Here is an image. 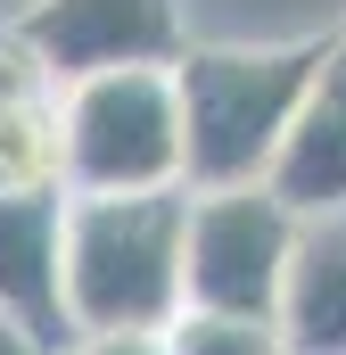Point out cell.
Instances as JSON below:
<instances>
[{"label": "cell", "mask_w": 346, "mask_h": 355, "mask_svg": "<svg viewBox=\"0 0 346 355\" xmlns=\"http://www.w3.org/2000/svg\"><path fill=\"white\" fill-rule=\"evenodd\" d=\"M330 33H297V42H215V50H181L173 91H181V182L190 190H239L272 182L305 91L322 75Z\"/></svg>", "instance_id": "obj_1"}, {"label": "cell", "mask_w": 346, "mask_h": 355, "mask_svg": "<svg viewBox=\"0 0 346 355\" xmlns=\"http://www.w3.org/2000/svg\"><path fill=\"white\" fill-rule=\"evenodd\" d=\"M190 190H66V322L91 331H173L190 306Z\"/></svg>", "instance_id": "obj_2"}, {"label": "cell", "mask_w": 346, "mask_h": 355, "mask_svg": "<svg viewBox=\"0 0 346 355\" xmlns=\"http://www.w3.org/2000/svg\"><path fill=\"white\" fill-rule=\"evenodd\" d=\"M58 124H66V190H190L173 67H107L58 83Z\"/></svg>", "instance_id": "obj_3"}, {"label": "cell", "mask_w": 346, "mask_h": 355, "mask_svg": "<svg viewBox=\"0 0 346 355\" xmlns=\"http://www.w3.org/2000/svg\"><path fill=\"white\" fill-rule=\"evenodd\" d=\"M297 232H305V215H297L272 182L190 190V248H181L190 306H206V314H248V322H280V289H289Z\"/></svg>", "instance_id": "obj_4"}, {"label": "cell", "mask_w": 346, "mask_h": 355, "mask_svg": "<svg viewBox=\"0 0 346 355\" xmlns=\"http://www.w3.org/2000/svg\"><path fill=\"white\" fill-rule=\"evenodd\" d=\"M17 33L50 67V83H83L107 67H173L181 0H25Z\"/></svg>", "instance_id": "obj_5"}, {"label": "cell", "mask_w": 346, "mask_h": 355, "mask_svg": "<svg viewBox=\"0 0 346 355\" xmlns=\"http://www.w3.org/2000/svg\"><path fill=\"white\" fill-rule=\"evenodd\" d=\"M0 322L33 331L42 347H75L66 322V190L8 198L0 190Z\"/></svg>", "instance_id": "obj_6"}, {"label": "cell", "mask_w": 346, "mask_h": 355, "mask_svg": "<svg viewBox=\"0 0 346 355\" xmlns=\"http://www.w3.org/2000/svg\"><path fill=\"white\" fill-rule=\"evenodd\" d=\"M272 190L297 207V215H330L346 207V17L330 25V50H322V75L305 91V116L272 166Z\"/></svg>", "instance_id": "obj_7"}, {"label": "cell", "mask_w": 346, "mask_h": 355, "mask_svg": "<svg viewBox=\"0 0 346 355\" xmlns=\"http://www.w3.org/2000/svg\"><path fill=\"white\" fill-rule=\"evenodd\" d=\"M280 331L297 355H346V207L305 215L280 289Z\"/></svg>", "instance_id": "obj_8"}, {"label": "cell", "mask_w": 346, "mask_h": 355, "mask_svg": "<svg viewBox=\"0 0 346 355\" xmlns=\"http://www.w3.org/2000/svg\"><path fill=\"white\" fill-rule=\"evenodd\" d=\"M0 190L8 198H42L66 190V124H58V91L0 107Z\"/></svg>", "instance_id": "obj_9"}, {"label": "cell", "mask_w": 346, "mask_h": 355, "mask_svg": "<svg viewBox=\"0 0 346 355\" xmlns=\"http://www.w3.org/2000/svg\"><path fill=\"white\" fill-rule=\"evenodd\" d=\"M173 355H297L280 322H248V314H206V306H181V322L165 331Z\"/></svg>", "instance_id": "obj_10"}, {"label": "cell", "mask_w": 346, "mask_h": 355, "mask_svg": "<svg viewBox=\"0 0 346 355\" xmlns=\"http://www.w3.org/2000/svg\"><path fill=\"white\" fill-rule=\"evenodd\" d=\"M50 67L33 58V42L17 33V25H0V107H25V99H50Z\"/></svg>", "instance_id": "obj_11"}, {"label": "cell", "mask_w": 346, "mask_h": 355, "mask_svg": "<svg viewBox=\"0 0 346 355\" xmlns=\"http://www.w3.org/2000/svg\"><path fill=\"white\" fill-rule=\"evenodd\" d=\"M66 355H173L165 331H91V339H75Z\"/></svg>", "instance_id": "obj_12"}, {"label": "cell", "mask_w": 346, "mask_h": 355, "mask_svg": "<svg viewBox=\"0 0 346 355\" xmlns=\"http://www.w3.org/2000/svg\"><path fill=\"white\" fill-rule=\"evenodd\" d=\"M0 355H58V347H42L33 331H17V322H0Z\"/></svg>", "instance_id": "obj_13"}]
</instances>
